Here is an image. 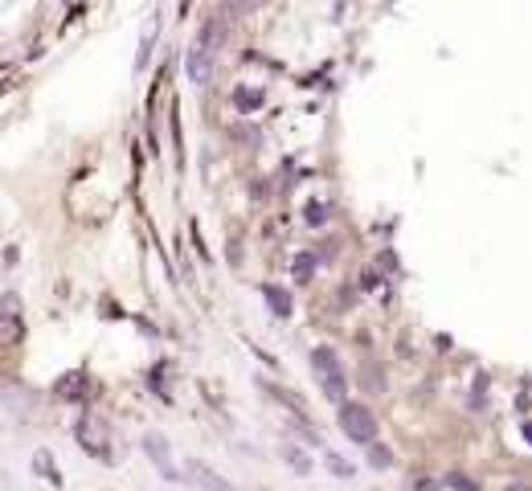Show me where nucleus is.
I'll return each mask as SVG.
<instances>
[{
    "label": "nucleus",
    "mask_w": 532,
    "mask_h": 491,
    "mask_svg": "<svg viewBox=\"0 0 532 491\" xmlns=\"http://www.w3.org/2000/svg\"><path fill=\"white\" fill-rule=\"evenodd\" d=\"M328 471H336L340 479H348V475H352V463H348L344 454H328Z\"/></svg>",
    "instance_id": "obj_16"
},
{
    "label": "nucleus",
    "mask_w": 532,
    "mask_h": 491,
    "mask_svg": "<svg viewBox=\"0 0 532 491\" xmlns=\"http://www.w3.org/2000/svg\"><path fill=\"white\" fill-rule=\"evenodd\" d=\"M78 389H82V373L66 377V381H62V385H58V393H62V398H70V401H78V398H82V393H78Z\"/></svg>",
    "instance_id": "obj_14"
},
{
    "label": "nucleus",
    "mask_w": 532,
    "mask_h": 491,
    "mask_svg": "<svg viewBox=\"0 0 532 491\" xmlns=\"http://www.w3.org/2000/svg\"><path fill=\"white\" fill-rule=\"evenodd\" d=\"M283 459H287L291 471H299V475H312V459H307L299 446H283Z\"/></svg>",
    "instance_id": "obj_10"
},
{
    "label": "nucleus",
    "mask_w": 532,
    "mask_h": 491,
    "mask_svg": "<svg viewBox=\"0 0 532 491\" xmlns=\"http://www.w3.org/2000/svg\"><path fill=\"white\" fill-rule=\"evenodd\" d=\"M368 463H373V467H377V471H385L389 463H393V454H389V446L373 443V446H368Z\"/></svg>",
    "instance_id": "obj_13"
},
{
    "label": "nucleus",
    "mask_w": 532,
    "mask_h": 491,
    "mask_svg": "<svg viewBox=\"0 0 532 491\" xmlns=\"http://www.w3.org/2000/svg\"><path fill=\"white\" fill-rule=\"evenodd\" d=\"M524 438H528V446H532V421H524Z\"/></svg>",
    "instance_id": "obj_19"
},
{
    "label": "nucleus",
    "mask_w": 532,
    "mask_h": 491,
    "mask_svg": "<svg viewBox=\"0 0 532 491\" xmlns=\"http://www.w3.org/2000/svg\"><path fill=\"white\" fill-rule=\"evenodd\" d=\"M361 385H368L373 393H381V385H385V381H381V373H377L373 365H368V369H364V365H361Z\"/></svg>",
    "instance_id": "obj_15"
},
{
    "label": "nucleus",
    "mask_w": 532,
    "mask_h": 491,
    "mask_svg": "<svg viewBox=\"0 0 532 491\" xmlns=\"http://www.w3.org/2000/svg\"><path fill=\"white\" fill-rule=\"evenodd\" d=\"M442 483H438L434 475H422V479H413V491H438Z\"/></svg>",
    "instance_id": "obj_17"
},
{
    "label": "nucleus",
    "mask_w": 532,
    "mask_h": 491,
    "mask_svg": "<svg viewBox=\"0 0 532 491\" xmlns=\"http://www.w3.org/2000/svg\"><path fill=\"white\" fill-rule=\"evenodd\" d=\"M508 491H528V487H508Z\"/></svg>",
    "instance_id": "obj_20"
},
{
    "label": "nucleus",
    "mask_w": 532,
    "mask_h": 491,
    "mask_svg": "<svg viewBox=\"0 0 532 491\" xmlns=\"http://www.w3.org/2000/svg\"><path fill=\"white\" fill-rule=\"evenodd\" d=\"M312 373H315V381H319V389H324L328 401H336V405L348 401V381H344V369H340V360H336L332 348H315L312 352Z\"/></svg>",
    "instance_id": "obj_1"
},
{
    "label": "nucleus",
    "mask_w": 532,
    "mask_h": 491,
    "mask_svg": "<svg viewBox=\"0 0 532 491\" xmlns=\"http://www.w3.org/2000/svg\"><path fill=\"white\" fill-rule=\"evenodd\" d=\"M144 454H147V459H152V467L160 471V475H164V479H172V483H176V479H180V471L172 467L168 443H164V438H160V434H147V438H144Z\"/></svg>",
    "instance_id": "obj_4"
},
{
    "label": "nucleus",
    "mask_w": 532,
    "mask_h": 491,
    "mask_svg": "<svg viewBox=\"0 0 532 491\" xmlns=\"http://www.w3.org/2000/svg\"><path fill=\"white\" fill-rule=\"evenodd\" d=\"M33 471H37L41 479H49L53 487L62 483V475H58V467H53V454H49V450H37V454H33Z\"/></svg>",
    "instance_id": "obj_9"
},
{
    "label": "nucleus",
    "mask_w": 532,
    "mask_h": 491,
    "mask_svg": "<svg viewBox=\"0 0 532 491\" xmlns=\"http://www.w3.org/2000/svg\"><path fill=\"white\" fill-rule=\"evenodd\" d=\"M262 295H266V307L279 315V320H287L291 315V299H287V291L283 287H262Z\"/></svg>",
    "instance_id": "obj_8"
},
{
    "label": "nucleus",
    "mask_w": 532,
    "mask_h": 491,
    "mask_svg": "<svg viewBox=\"0 0 532 491\" xmlns=\"http://www.w3.org/2000/svg\"><path fill=\"white\" fill-rule=\"evenodd\" d=\"M74 438H78V446H82L91 459H98V463H115V459H111V434H107V426H98L95 418L74 421Z\"/></svg>",
    "instance_id": "obj_3"
},
{
    "label": "nucleus",
    "mask_w": 532,
    "mask_h": 491,
    "mask_svg": "<svg viewBox=\"0 0 532 491\" xmlns=\"http://www.w3.org/2000/svg\"><path fill=\"white\" fill-rule=\"evenodd\" d=\"M193 483L201 491H238L225 475H218L213 467H205V463H193Z\"/></svg>",
    "instance_id": "obj_6"
},
{
    "label": "nucleus",
    "mask_w": 532,
    "mask_h": 491,
    "mask_svg": "<svg viewBox=\"0 0 532 491\" xmlns=\"http://www.w3.org/2000/svg\"><path fill=\"white\" fill-rule=\"evenodd\" d=\"M336 421H340V430H344L352 443H361V446H373V443H377V418H373L364 405H357V401H344V405H336Z\"/></svg>",
    "instance_id": "obj_2"
},
{
    "label": "nucleus",
    "mask_w": 532,
    "mask_h": 491,
    "mask_svg": "<svg viewBox=\"0 0 532 491\" xmlns=\"http://www.w3.org/2000/svg\"><path fill=\"white\" fill-rule=\"evenodd\" d=\"M234 107L238 111H246V115H254V111H262V103H266V91H258V86H234Z\"/></svg>",
    "instance_id": "obj_7"
},
{
    "label": "nucleus",
    "mask_w": 532,
    "mask_h": 491,
    "mask_svg": "<svg viewBox=\"0 0 532 491\" xmlns=\"http://www.w3.org/2000/svg\"><path fill=\"white\" fill-rule=\"evenodd\" d=\"M312 270H315V258L312 254H299V258H295V266H291L295 282H307V279H312Z\"/></svg>",
    "instance_id": "obj_12"
},
{
    "label": "nucleus",
    "mask_w": 532,
    "mask_h": 491,
    "mask_svg": "<svg viewBox=\"0 0 532 491\" xmlns=\"http://www.w3.org/2000/svg\"><path fill=\"white\" fill-rule=\"evenodd\" d=\"M189 78L193 82H209L213 78V49H205L201 41L189 49Z\"/></svg>",
    "instance_id": "obj_5"
},
{
    "label": "nucleus",
    "mask_w": 532,
    "mask_h": 491,
    "mask_svg": "<svg viewBox=\"0 0 532 491\" xmlns=\"http://www.w3.org/2000/svg\"><path fill=\"white\" fill-rule=\"evenodd\" d=\"M324 217H328L324 205H307V221H312V225H324Z\"/></svg>",
    "instance_id": "obj_18"
},
{
    "label": "nucleus",
    "mask_w": 532,
    "mask_h": 491,
    "mask_svg": "<svg viewBox=\"0 0 532 491\" xmlns=\"http://www.w3.org/2000/svg\"><path fill=\"white\" fill-rule=\"evenodd\" d=\"M442 483H446L451 491H479V483H475L471 475H463V471H451V475H446Z\"/></svg>",
    "instance_id": "obj_11"
}]
</instances>
